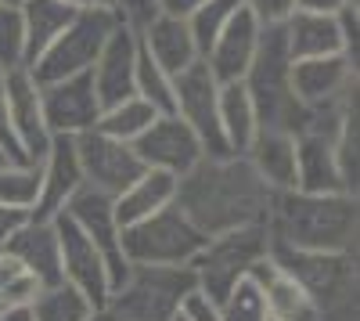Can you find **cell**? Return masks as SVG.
<instances>
[{
  "instance_id": "6da1fadb",
  "label": "cell",
  "mask_w": 360,
  "mask_h": 321,
  "mask_svg": "<svg viewBox=\"0 0 360 321\" xmlns=\"http://www.w3.org/2000/svg\"><path fill=\"white\" fill-rule=\"evenodd\" d=\"M173 202L205 239H213L245 224H263L270 188L256 177V170L242 156L202 159L176 181Z\"/></svg>"
},
{
  "instance_id": "7a4b0ae2",
  "label": "cell",
  "mask_w": 360,
  "mask_h": 321,
  "mask_svg": "<svg viewBox=\"0 0 360 321\" xmlns=\"http://www.w3.org/2000/svg\"><path fill=\"white\" fill-rule=\"evenodd\" d=\"M270 231L281 249L295 253H349L356 246V199L353 195H307L270 191Z\"/></svg>"
},
{
  "instance_id": "3957f363",
  "label": "cell",
  "mask_w": 360,
  "mask_h": 321,
  "mask_svg": "<svg viewBox=\"0 0 360 321\" xmlns=\"http://www.w3.org/2000/svg\"><path fill=\"white\" fill-rule=\"evenodd\" d=\"M288 73H292V58H288V47H285V33H281V25H270L259 33L256 58H252V65L242 80L252 105H256L259 130H285V134L303 130L307 112L292 94Z\"/></svg>"
},
{
  "instance_id": "277c9868",
  "label": "cell",
  "mask_w": 360,
  "mask_h": 321,
  "mask_svg": "<svg viewBox=\"0 0 360 321\" xmlns=\"http://www.w3.org/2000/svg\"><path fill=\"white\" fill-rule=\"evenodd\" d=\"M119 242L130 268H191V260L205 246V235L180 213L176 202H169L159 213L123 227Z\"/></svg>"
},
{
  "instance_id": "5b68a950",
  "label": "cell",
  "mask_w": 360,
  "mask_h": 321,
  "mask_svg": "<svg viewBox=\"0 0 360 321\" xmlns=\"http://www.w3.org/2000/svg\"><path fill=\"white\" fill-rule=\"evenodd\" d=\"M191 268H130L123 285L115 289L105 303V314L112 321H169L191 289H195Z\"/></svg>"
},
{
  "instance_id": "8992f818",
  "label": "cell",
  "mask_w": 360,
  "mask_h": 321,
  "mask_svg": "<svg viewBox=\"0 0 360 321\" xmlns=\"http://www.w3.org/2000/svg\"><path fill=\"white\" fill-rule=\"evenodd\" d=\"M263 256H270V239H266V227L263 224H245V227H234L224 231V235L205 239L202 253L191 260V271L198 289L209 296L224 303V296L242 282Z\"/></svg>"
},
{
  "instance_id": "52a82bcc",
  "label": "cell",
  "mask_w": 360,
  "mask_h": 321,
  "mask_svg": "<svg viewBox=\"0 0 360 321\" xmlns=\"http://www.w3.org/2000/svg\"><path fill=\"white\" fill-rule=\"evenodd\" d=\"M119 25L112 8H86L76 11L72 22L58 33V40L29 65V76L37 80V87L69 80L79 73H90V65L98 62V54L105 47V40L112 37V29Z\"/></svg>"
},
{
  "instance_id": "ba28073f",
  "label": "cell",
  "mask_w": 360,
  "mask_h": 321,
  "mask_svg": "<svg viewBox=\"0 0 360 321\" xmlns=\"http://www.w3.org/2000/svg\"><path fill=\"white\" fill-rule=\"evenodd\" d=\"M173 115H180L191 127L205 159L231 156L224 141V127H220V83L205 69V62H195L191 69L173 76Z\"/></svg>"
},
{
  "instance_id": "9c48e42d",
  "label": "cell",
  "mask_w": 360,
  "mask_h": 321,
  "mask_svg": "<svg viewBox=\"0 0 360 321\" xmlns=\"http://www.w3.org/2000/svg\"><path fill=\"white\" fill-rule=\"evenodd\" d=\"M54 235H58V256H62V278L76 289V293H83V300L94 307V310H105L108 296H112V282H108V268L101 253L94 249V242H90L83 235V227L62 210L54 220Z\"/></svg>"
},
{
  "instance_id": "30bf717a",
  "label": "cell",
  "mask_w": 360,
  "mask_h": 321,
  "mask_svg": "<svg viewBox=\"0 0 360 321\" xmlns=\"http://www.w3.org/2000/svg\"><path fill=\"white\" fill-rule=\"evenodd\" d=\"M72 141H76V159H79L83 184L98 188V191H105L112 199L123 195L144 173L137 152L130 149L127 141H115V137H108L101 130H86V134H79Z\"/></svg>"
},
{
  "instance_id": "8fae6325",
  "label": "cell",
  "mask_w": 360,
  "mask_h": 321,
  "mask_svg": "<svg viewBox=\"0 0 360 321\" xmlns=\"http://www.w3.org/2000/svg\"><path fill=\"white\" fill-rule=\"evenodd\" d=\"M65 213L83 227V235L94 242V249L101 253L105 260V268H108V282H112V293L119 285H123L130 264H127V256H123V242H119V220H115V210H112V195L98 191V188H90V184H79L76 195L69 199V206Z\"/></svg>"
},
{
  "instance_id": "7c38bea8",
  "label": "cell",
  "mask_w": 360,
  "mask_h": 321,
  "mask_svg": "<svg viewBox=\"0 0 360 321\" xmlns=\"http://www.w3.org/2000/svg\"><path fill=\"white\" fill-rule=\"evenodd\" d=\"M130 149L137 152L144 170H162V173H169V177H176V181L205 159V152H202L198 137L191 134V127L180 120V115H173V112L155 115L152 127H148Z\"/></svg>"
},
{
  "instance_id": "4fadbf2b",
  "label": "cell",
  "mask_w": 360,
  "mask_h": 321,
  "mask_svg": "<svg viewBox=\"0 0 360 321\" xmlns=\"http://www.w3.org/2000/svg\"><path fill=\"white\" fill-rule=\"evenodd\" d=\"M288 80H292V94H295L299 105H303V112L339 108L356 94V65L342 54L292 62Z\"/></svg>"
},
{
  "instance_id": "5bb4252c",
  "label": "cell",
  "mask_w": 360,
  "mask_h": 321,
  "mask_svg": "<svg viewBox=\"0 0 360 321\" xmlns=\"http://www.w3.org/2000/svg\"><path fill=\"white\" fill-rule=\"evenodd\" d=\"M40 105H44L51 137H79L86 130H94L101 120V101L94 94L90 73L40 87Z\"/></svg>"
},
{
  "instance_id": "9a60e30c",
  "label": "cell",
  "mask_w": 360,
  "mask_h": 321,
  "mask_svg": "<svg viewBox=\"0 0 360 321\" xmlns=\"http://www.w3.org/2000/svg\"><path fill=\"white\" fill-rule=\"evenodd\" d=\"M8 108V120L15 127V137L25 152V163H44L51 149V130L44 120V105H40V87L29 76V69H8L4 76V94H0Z\"/></svg>"
},
{
  "instance_id": "2e32d148",
  "label": "cell",
  "mask_w": 360,
  "mask_h": 321,
  "mask_svg": "<svg viewBox=\"0 0 360 321\" xmlns=\"http://www.w3.org/2000/svg\"><path fill=\"white\" fill-rule=\"evenodd\" d=\"M134 65H137V33L119 22L105 40L98 62L90 65V83L101 101V112L134 98Z\"/></svg>"
},
{
  "instance_id": "e0dca14e",
  "label": "cell",
  "mask_w": 360,
  "mask_h": 321,
  "mask_svg": "<svg viewBox=\"0 0 360 321\" xmlns=\"http://www.w3.org/2000/svg\"><path fill=\"white\" fill-rule=\"evenodd\" d=\"M83 184L79 173V159H76V141L72 137H54L51 149L40 163V199L29 220H54L69 206V199L76 195V188Z\"/></svg>"
},
{
  "instance_id": "ac0fdd59",
  "label": "cell",
  "mask_w": 360,
  "mask_h": 321,
  "mask_svg": "<svg viewBox=\"0 0 360 321\" xmlns=\"http://www.w3.org/2000/svg\"><path fill=\"white\" fill-rule=\"evenodd\" d=\"M259 33H263V25L245 8H238L234 18L224 25V33L213 40L209 54L202 58L205 69L213 73L217 83H238V80H245L252 58H256V47H259Z\"/></svg>"
},
{
  "instance_id": "d6986e66",
  "label": "cell",
  "mask_w": 360,
  "mask_h": 321,
  "mask_svg": "<svg viewBox=\"0 0 360 321\" xmlns=\"http://www.w3.org/2000/svg\"><path fill=\"white\" fill-rule=\"evenodd\" d=\"M249 278L259 285L266 314L274 321H324V310L317 307V300L285 268H278L270 256L259 260V264L249 271Z\"/></svg>"
},
{
  "instance_id": "ffe728a7",
  "label": "cell",
  "mask_w": 360,
  "mask_h": 321,
  "mask_svg": "<svg viewBox=\"0 0 360 321\" xmlns=\"http://www.w3.org/2000/svg\"><path fill=\"white\" fill-rule=\"evenodd\" d=\"M137 44L148 51V58L166 73V76H180L184 69H191L198 58V47L191 40V29H188V18H169V15H155L148 22L141 33H137Z\"/></svg>"
},
{
  "instance_id": "44dd1931",
  "label": "cell",
  "mask_w": 360,
  "mask_h": 321,
  "mask_svg": "<svg viewBox=\"0 0 360 321\" xmlns=\"http://www.w3.org/2000/svg\"><path fill=\"white\" fill-rule=\"evenodd\" d=\"M295 191L307 195H346L335 166V137L295 134Z\"/></svg>"
},
{
  "instance_id": "7402d4cb",
  "label": "cell",
  "mask_w": 360,
  "mask_h": 321,
  "mask_svg": "<svg viewBox=\"0 0 360 321\" xmlns=\"http://www.w3.org/2000/svg\"><path fill=\"white\" fill-rule=\"evenodd\" d=\"M4 253H11L15 260H22L25 271L40 282V289L62 285V256H58V235L51 220H25L15 235L8 239Z\"/></svg>"
},
{
  "instance_id": "603a6c76",
  "label": "cell",
  "mask_w": 360,
  "mask_h": 321,
  "mask_svg": "<svg viewBox=\"0 0 360 321\" xmlns=\"http://www.w3.org/2000/svg\"><path fill=\"white\" fill-rule=\"evenodd\" d=\"M242 159L256 170V177L270 191L295 188V134H285V130H256L249 152Z\"/></svg>"
},
{
  "instance_id": "cb8c5ba5",
  "label": "cell",
  "mask_w": 360,
  "mask_h": 321,
  "mask_svg": "<svg viewBox=\"0 0 360 321\" xmlns=\"http://www.w3.org/2000/svg\"><path fill=\"white\" fill-rule=\"evenodd\" d=\"M285 47L292 62H307V58H328L342 54V33L332 15H310V11H292V18L281 25ZM346 58V54H342Z\"/></svg>"
},
{
  "instance_id": "d4e9b609",
  "label": "cell",
  "mask_w": 360,
  "mask_h": 321,
  "mask_svg": "<svg viewBox=\"0 0 360 321\" xmlns=\"http://www.w3.org/2000/svg\"><path fill=\"white\" fill-rule=\"evenodd\" d=\"M18 11H22V62L29 69L72 22L76 8L62 4V0H25Z\"/></svg>"
},
{
  "instance_id": "484cf974",
  "label": "cell",
  "mask_w": 360,
  "mask_h": 321,
  "mask_svg": "<svg viewBox=\"0 0 360 321\" xmlns=\"http://www.w3.org/2000/svg\"><path fill=\"white\" fill-rule=\"evenodd\" d=\"M173 199H176V177H169L162 170H144L123 195L112 199V210H115L119 227H130L144 217L159 213L162 206H169Z\"/></svg>"
},
{
  "instance_id": "4316f807",
  "label": "cell",
  "mask_w": 360,
  "mask_h": 321,
  "mask_svg": "<svg viewBox=\"0 0 360 321\" xmlns=\"http://www.w3.org/2000/svg\"><path fill=\"white\" fill-rule=\"evenodd\" d=\"M220 127H224V141H227L231 156H245L259 130V120H256V105L242 80L220 83Z\"/></svg>"
},
{
  "instance_id": "83f0119b",
  "label": "cell",
  "mask_w": 360,
  "mask_h": 321,
  "mask_svg": "<svg viewBox=\"0 0 360 321\" xmlns=\"http://www.w3.org/2000/svg\"><path fill=\"white\" fill-rule=\"evenodd\" d=\"M155 115H159V112H155L152 105L141 101V98L134 94V98H127V101H119V105L105 108L94 130H101V134H108V137H115V141H127V144H134V141H137V137H141L148 127H152Z\"/></svg>"
},
{
  "instance_id": "f1b7e54d",
  "label": "cell",
  "mask_w": 360,
  "mask_h": 321,
  "mask_svg": "<svg viewBox=\"0 0 360 321\" xmlns=\"http://www.w3.org/2000/svg\"><path fill=\"white\" fill-rule=\"evenodd\" d=\"M29 310H33V321H86L94 314V307H90L83 300V293H76L69 282L40 289L37 300L29 303Z\"/></svg>"
},
{
  "instance_id": "f546056e",
  "label": "cell",
  "mask_w": 360,
  "mask_h": 321,
  "mask_svg": "<svg viewBox=\"0 0 360 321\" xmlns=\"http://www.w3.org/2000/svg\"><path fill=\"white\" fill-rule=\"evenodd\" d=\"M40 199V163H8L0 166V202L33 213Z\"/></svg>"
},
{
  "instance_id": "4dcf8cb0",
  "label": "cell",
  "mask_w": 360,
  "mask_h": 321,
  "mask_svg": "<svg viewBox=\"0 0 360 321\" xmlns=\"http://www.w3.org/2000/svg\"><path fill=\"white\" fill-rule=\"evenodd\" d=\"M134 94L148 101L159 115L173 112V76H166L141 44H137V65H134Z\"/></svg>"
},
{
  "instance_id": "1f68e13d",
  "label": "cell",
  "mask_w": 360,
  "mask_h": 321,
  "mask_svg": "<svg viewBox=\"0 0 360 321\" xmlns=\"http://www.w3.org/2000/svg\"><path fill=\"white\" fill-rule=\"evenodd\" d=\"M242 8V0H205L198 11L188 15V29H191V40L198 47V58L209 54L213 40L224 33V25L234 18V11Z\"/></svg>"
},
{
  "instance_id": "d6a6232c",
  "label": "cell",
  "mask_w": 360,
  "mask_h": 321,
  "mask_svg": "<svg viewBox=\"0 0 360 321\" xmlns=\"http://www.w3.org/2000/svg\"><path fill=\"white\" fill-rule=\"evenodd\" d=\"M40 293V282L25 271L22 260L0 249V307H29Z\"/></svg>"
},
{
  "instance_id": "836d02e7",
  "label": "cell",
  "mask_w": 360,
  "mask_h": 321,
  "mask_svg": "<svg viewBox=\"0 0 360 321\" xmlns=\"http://www.w3.org/2000/svg\"><path fill=\"white\" fill-rule=\"evenodd\" d=\"M220 321H270L259 285L245 275L220 303Z\"/></svg>"
},
{
  "instance_id": "e575fe53",
  "label": "cell",
  "mask_w": 360,
  "mask_h": 321,
  "mask_svg": "<svg viewBox=\"0 0 360 321\" xmlns=\"http://www.w3.org/2000/svg\"><path fill=\"white\" fill-rule=\"evenodd\" d=\"M0 69H25L22 62V11L0 4Z\"/></svg>"
},
{
  "instance_id": "d590c367",
  "label": "cell",
  "mask_w": 360,
  "mask_h": 321,
  "mask_svg": "<svg viewBox=\"0 0 360 321\" xmlns=\"http://www.w3.org/2000/svg\"><path fill=\"white\" fill-rule=\"evenodd\" d=\"M112 11L127 29L141 33V29L159 15V0H112Z\"/></svg>"
},
{
  "instance_id": "8d00e7d4",
  "label": "cell",
  "mask_w": 360,
  "mask_h": 321,
  "mask_svg": "<svg viewBox=\"0 0 360 321\" xmlns=\"http://www.w3.org/2000/svg\"><path fill=\"white\" fill-rule=\"evenodd\" d=\"M242 8H245L263 29H270V25H285V22L292 18L295 0H242Z\"/></svg>"
},
{
  "instance_id": "74e56055",
  "label": "cell",
  "mask_w": 360,
  "mask_h": 321,
  "mask_svg": "<svg viewBox=\"0 0 360 321\" xmlns=\"http://www.w3.org/2000/svg\"><path fill=\"white\" fill-rule=\"evenodd\" d=\"M176 310L184 314L188 321H220V303H217V300H209L198 285L191 289V293H188L184 300H180V307H176Z\"/></svg>"
},
{
  "instance_id": "f35d334b",
  "label": "cell",
  "mask_w": 360,
  "mask_h": 321,
  "mask_svg": "<svg viewBox=\"0 0 360 321\" xmlns=\"http://www.w3.org/2000/svg\"><path fill=\"white\" fill-rule=\"evenodd\" d=\"M0 152H4L11 163H25V152H22V144H18V137H15V127H11V120H8L4 101H0Z\"/></svg>"
},
{
  "instance_id": "ab89813d",
  "label": "cell",
  "mask_w": 360,
  "mask_h": 321,
  "mask_svg": "<svg viewBox=\"0 0 360 321\" xmlns=\"http://www.w3.org/2000/svg\"><path fill=\"white\" fill-rule=\"evenodd\" d=\"M25 220H29L25 210H15V206H4V202H0V249L8 246V239L15 235Z\"/></svg>"
},
{
  "instance_id": "60d3db41",
  "label": "cell",
  "mask_w": 360,
  "mask_h": 321,
  "mask_svg": "<svg viewBox=\"0 0 360 321\" xmlns=\"http://www.w3.org/2000/svg\"><path fill=\"white\" fill-rule=\"evenodd\" d=\"M356 4V0H295V11H310V15H339L342 8Z\"/></svg>"
},
{
  "instance_id": "b9f144b4",
  "label": "cell",
  "mask_w": 360,
  "mask_h": 321,
  "mask_svg": "<svg viewBox=\"0 0 360 321\" xmlns=\"http://www.w3.org/2000/svg\"><path fill=\"white\" fill-rule=\"evenodd\" d=\"M205 0H159V15H169V18H188L191 11H198Z\"/></svg>"
},
{
  "instance_id": "7bdbcfd3",
  "label": "cell",
  "mask_w": 360,
  "mask_h": 321,
  "mask_svg": "<svg viewBox=\"0 0 360 321\" xmlns=\"http://www.w3.org/2000/svg\"><path fill=\"white\" fill-rule=\"evenodd\" d=\"M0 321H33V310L29 307H4L0 310Z\"/></svg>"
},
{
  "instance_id": "ee69618b",
  "label": "cell",
  "mask_w": 360,
  "mask_h": 321,
  "mask_svg": "<svg viewBox=\"0 0 360 321\" xmlns=\"http://www.w3.org/2000/svg\"><path fill=\"white\" fill-rule=\"evenodd\" d=\"M62 4H69L76 11H86V8H112V0H62Z\"/></svg>"
},
{
  "instance_id": "f6af8a7d",
  "label": "cell",
  "mask_w": 360,
  "mask_h": 321,
  "mask_svg": "<svg viewBox=\"0 0 360 321\" xmlns=\"http://www.w3.org/2000/svg\"><path fill=\"white\" fill-rule=\"evenodd\" d=\"M0 4H11V8H22V4H25V0H0Z\"/></svg>"
},
{
  "instance_id": "bcb514c9",
  "label": "cell",
  "mask_w": 360,
  "mask_h": 321,
  "mask_svg": "<svg viewBox=\"0 0 360 321\" xmlns=\"http://www.w3.org/2000/svg\"><path fill=\"white\" fill-rule=\"evenodd\" d=\"M4 76H8V69H0V94H4Z\"/></svg>"
},
{
  "instance_id": "7dc6e473",
  "label": "cell",
  "mask_w": 360,
  "mask_h": 321,
  "mask_svg": "<svg viewBox=\"0 0 360 321\" xmlns=\"http://www.w3.org/2000/svg\"><path fill=\"white\" fill-rule=\"evenodd\" d=\"M169 321H188V317H184V314H180V310H176V314H173Z\"/></svg>"
},
{
  "instance_id": "c3c4849f",
  "label": "cell",
  "mask_w": 360,
  "mask_h": 321,
  "mask_svg": "<svg viewBox=\"0 0 360 321\" xmlns=\"http://www.w3.org/2000/svg\"><path fill=\"white\" fill-rule=\"evenodd\" d=\"M8 163H11V159H8V156H4V152H0V166H8Z\"/></svg>"
},
{
  "instance_id": "681fc988",
  "label": "cell",
  "mask_w": 360,
  "mask_h": 321,
  "mask_svg": "<svg viewBox=\"0 0 360 321\" xmlns=\"http://www.w3.org/2000/svg\"><path fill=\"white\" fill-rule=\"evenodd\" d=\"M0 310H4V307H0Z\"/></svg>"
},
{
  "instance_id": "f907efd6",
  "label": "cell",
  "mask_w": 360,
  "mask_h": 321,
  "mask_svg": "<svg viewBox=\"0 0 360 321\" xmlns=\"http://www.w3.org/2000/svg\"><path fill=\"white\" fill-rule=\"evenodd\" d=\"M270 321H274V317H270Z\"/></svg>"
}]
</instances>
